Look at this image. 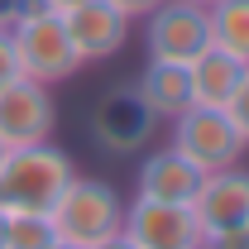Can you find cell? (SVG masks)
<instances>
[{
    "label": "cell",
    "instance_id": "cell-1",
    "mask_svg": "<svg viewBox=\"0 0 249 249\" xmlns=\"http://www.w3.org/2000/svg\"><path fill=\"white\" fill-rule=\"evenodd\" d=\"M72 178H77V163L53 139L5 149V158H0V211H48Z\"/></svg>",
    "mask_w": 249,
    "mask_h": 249
},
{
    "label": "cell",
    "instance_id": "cell-2",
    "mask_svg": "<svg viewBox=\"0 0 249 249\" xmlns=\"http://www.w3.org/2000/svg\"><path fill=\"white\" fill-rule=\"evenodd\" d=\"M48 220H53L58 240H67V245H77V249H91L96 240L115 235L124 225V196L110 182L77 173L72 182L62 187V196L48 206Z\"/></svg>",
    "mask_w": 249,
    "mask_h": 249
},
{
    "label": "cell",
    "instance_id": "cell-3",
    "mask_svg": "<svg viewBox=\"0 0 249 249\" xmlns=\"http://www.w3.org/2000/svg\"><path fill=\"white\" fill-rule=\"evenodd\" d=\"M173 124V149L196 168V173H220V168H230V163H240L245 154V134L235 129V120L220 110V106H187Z\"/></svg>",
    "mask_w": 249,
    "mask_h": 249
},
{
    "label": "cell",
    "instance_id": "cell-4",
    "mask_svg": "<svg viewBox=\"0 0 249 249\" xmlns=\"http://www.w3.org/2000/svg\"><path fill=\"white\" fill-rule=\"evenodd\" d=\"M10 43H15V58H19V77H34L43 87H58L67 82L82 58L67 38V24H62L58 10H43V15H29L10 29Z\"/></svg>",
    "mask_w": 249,
    "mask_h": 249
},
{
    "label": "cell",
    "instance_id": "cell-5",
    "mask_svg": "<svg viewBox=\"0 0 249 249\" xmlns=\"http://www.w3.org/2000/svg\"><path fill=\"white\" fill-rule=\"evenodd\" d=\"M144 48L158 62H192L211 48V19L192 0H163L144 15Z\"/></svg>",
    "mask_w": 249,
    "mask_h": 249
},
{
    "label": "cell",
    "instance_id": "cell-6",
    "mask_svg": "<svg viewBox=\"0 0 249 249\" xmlns=\"http://www.w3.org/2000/svg\"><path fill=\"white\" fill-rule=\"evenodd\" d=\"M58 129V101L53 87L34 82V77H15L10 87H0V144L19 149V144H43Z\"/></svg>",
    "mask_w": 249,
    "mask_h": 249
},
{
    "label": "cell",
    "instance_id": "cell-7",
    "mask_svg": "<svg viewBox=\"0 0 249 249\" xmlns=\"http://www.w3.org/2000/svg\"><path fill=\"white\" fill-rule=\"evenodd\" d=\"M124 240L134 249H201V225L182 201H124Z\"/></svg>",
    "mask_w": 249,
    "mask_h": 249
},
{
    "label": "cell",
    "instance_id": "cell-8",
    "mask_svg": "<svg viewBox=\"0 0 249 249\" xmlns=\"http://www.w3.org/2000/svg\"><path fill=\"white\" fill-rule=\"evenodd\" d=\"M58 15H62L67 38H72L82 62H110L129 43V24L134 19H124L110 0H77V5H67Z\"/></svg>",
    "mask_w": 249,
    "mask_h": 249
},
{
    "label": "cell",
    "instance_id": "cell-9",
    "mask_svg": "<svg viewBox=\"0 0 249 249\" xmlns=\"http://www.w3.org/2000/svg\"><path fill=\"white\" fill-rule=\"evenodd\" d=\"M192 216L201 225V235H216V230H240L249 220V168L230 163L220 173H206L196 196L187 201Z\"/></svg>",
    "mask_w": 249,
    "mask_h": 249
},
{
    "label": "cell",
    "instance_id": "cell-10",
    "mask_svg": "<svg viewBox=\"0 0 249 249\" xmlns=\"http://www.w3.org/2000/svg\"><path fill=\"white\" fill-rule=\"evenodd\" d=\"M154 115L144 110V101L134 96V87H110L91 110V134L101 139L106 154H134L144 149V139L154 134Z\"/></svg>",
    "mask_w": 249,
    "mask_h": 249
},
{
    "label": "cell",
    "instance_id": "cell-11",
    "mask_svg": "<svg viewBox=\"0 0 249 249\" xmlns=\"http://www.w3.org/2000/svg\"><path fill=\"white\" fill-rule=\"evenodd\" d=\"M206 173H196L192 163H187L173 144H163L154 154L139 163V173H134V196H149V201H192L196 196V187H201Z\"/></svg>",
    "mask_w": 249,
    "mask_h": 249
},
{
    "label": "cell",
    "instance_id": "cell-12",
    "mask_svg": "<svg viewBox=\"0 0 249 249\" xmlns=\"http://www.w3.org/2000/svg\"><path fill=\"white\" fill-rule=\"evenodd\" d=\"M134 96L144 101V110H149L154 120H178L187 106H192L187 67H182V62H158V58H149V67H144L139 82H134Z\"/></svg>",
    "mask_w": 249,
    "mask_h": 249
},
{
    "label": "cell",
    "instance_id": "cell-13",
    "mask_svg": "<svg viewBox=\"0 0 249 249\" xmlns=\"http://www.w3.org/2000/svg\"><path fill=\"white\" fill-rule=\"evenodd\" d=\"M249 62H240L235 53H220V48H206L201 58L187 62V82H192V106H220L235 96L240 77H245Z\"/></svg>",
    "mask_w": 249,
    "mask_h": 249
},
{
    "label": "cell",
    "instance_id": "cell-14",
    "mask_svg": "<svg viewBox=\"0 0 249 249\" xmlns=\"http://www.w3.org/2000/svg\"><path fill=\"white\" fill-rule=\"evenodd\" d=\"M206 19H211V48L249 62V0H216Z\"/></svg>",
    "mask_w": 249,
    "mask_h": 249
},
{
    "label": "cell",
    "instance_id": "cell-15",
    "mask_svg": "<svg viewBox=\"0 0 249 249\" xmlns=\"http://www.w3.org/2000/svg\"><path fill=\"white\" fill-rule=\"evenodd\" d=\"M58 240L48 211H5V245L0 249H48Z\"/></svg>",
    "mask_w": 249,
    "mask_h": 249
},
{
    "label": "cell",
    "instance_id": "cell-16",
    "mask_svg": "<svg viewBox=\"0 0 249 249\" xmlns=\"http://www.w3.org/2000/svg\"><path fill=\"white\" fill-rule=\"evenodd\" d=\"M225 115L235 120V129L245 134V144H249V67H245V77H240V87H235V96L225 101Z\"/></svg>",
    "mask_w": 249,
    "mask_h": 249
},
{
    "label": "cell",
    "instance_id": "cell-17",
    "mask_svg": "<svg viewBox=\"0 0 249 249\" xmlns=\"http://www.w3.org/2000/svg\"><path fill=\"white\" fill-rule=\"evenodd\" d=\"M110 5L120 10L124 19H144L149 10H158V5H163V0H110Z\"/></svg>",
    "mask_w": 249,
    "mask_h": 249
},
{
    "label": "cell",
    "instance_id": "cell-18",
    "mask_svg": "<svg viewBox=\"0 0 249 249\" xmlns=\"http://www.w3.org/2000/svg\"><path fill=\"white\" fill-rule=\"evenodd\" d=\"M91 249H134V245L124 240V230H115V235H106V240H96Z\"/></svg>",
    "mask_w": 249,
    "mask_h": 249
},
{
    "label": "cell",
    "instance_id": "cell-19",
    "mask_svg": "<svg viewBox=\"0 0 249 249\" xmlns=\"http://www.w3.org/2000/svg\"><path fill=\"white\" fill-rule=\"evenodd\" d=\"M67 5H77V0H48V10H67Z\"/></svg>",
    "mask_w": 249,
    "mask_h": 249
},
{
    "label": "cell",
    "instance_id": "cell-20",
    "mask_svg": "<svg viewBox=\"0 0 249 249\" xmlns=\"http://www.w3.org/2000/svg\"><path fill=\"white\" fill-rule=\"evenodd\" d=\"M48 249H77V245H67V240H53V245H48Z\"/></svg>",
    "mask_w": 249,
    "mask_h": 249
},
{
    "label": "cell",
    "instance_id": "cell-21",
    "mask_svg": "<svg viewBox=\"0 0 249 249\" xmlns=\"http://www.w3.org/2000/svg\"><path fill=\"white\" fill-rule=\"evenodd\" d=\"M192 5H201V10H211V5H216V0H192Z\"/></svg>",
    "mask_w": 249,
    "mask_h": 249
},
{
    "label": "cell",
    "instance_id": "cell-22",
    "mask_svg": "<svg viewBox=\"0 0 249 249\" xmlns=\"http://www.w3.org/2000/svg\"><path fill=\"white\" fill-rule=\"evenodd\" d=\"M0 245H5V211H0Z\"/></svg>",
    "mask_w": 249,
    "mask_h": 249
},
{
    "label": "cell",
    "instance_id": "cell-23",
    "mask_svg": "<svg viewBox=\"0 0 249 249\" xmlns=\"http://www.w3.org/2000/svg\"><path fill=\"white\" fill-rule=\"evenodd\" d=\"M245 240H249V220H245Z\"/></svg>",
    "mask_w": 249,
    "mask_h": 249
},
{
    "label": "cell",
    "instance_id": "cell-24",
    "mask_svg": "<svg viewBox=\"0 0 249 249\" xmlns=\"http://www.w3.org/2000/svg\"><path fill=\"white\" fill-rule=\"evenodd\" d=\"M0 158H5V144H0Z\"/></svg>",
    "mask_w": 249,
    "mask_h": 249
}]
</instances>
